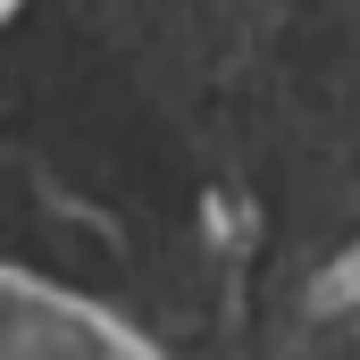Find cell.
Here are the masks:
<instances>
[{"mask_svg": "<svg viewBox=\"0 0 360 360\" xmlns=\"http://www.w3.org/2000/svg\"><path fill=\"white\" fill-rule=\"evenodd\" d=\"M117 344L109 319H92L84 302L51 293V285H25V276L0 269V360H25V352H101Z\"/></svg>", "mask_w": 360, "mask_h": 360, "instance_id": "1", "label": "cell"}]
</instances>
